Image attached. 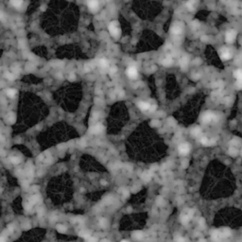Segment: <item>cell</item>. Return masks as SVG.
<instances>
[{"mask_svg":"<svg viewBox=\"0 0 242 242\" xmlns=\"http://www.w3.org/2000/svg\"><path fill=\"white\" fill-rule=\"evenodd\" d=\"M236 85H237V88L241 89V88H242V81H237V83H236Z\"/></svg>","mask_w":242,"mask_h":242,"instance_id":"26","label":"cell"},{"mask_svg":"<svg viewBox=\"0 0 242 242\" xmlns=\"http://www.w3.org/2000/svg\"><path fill=\"white\" fill-rule=\"evenodd\" d=\"M0 242H6L5 238H4L3 237H0Z\"/></svg>","mask_w":242,"mask_h":242,"instance_id":"30","label":"cell"},{"mask_svg":"<svg viewBox=\"0 0 242 242\" xmlns=\"http://www.w3.org/2000/svg\"><path fill=\"white\" fill-rule=\"evenodd\" d=\"M192 216H193V211L192 210H189L188 212L184 213L183 215L181 216V221H182V223L183 224H187Z\"/></svg>","mask_w":242,"mask_h":242,"instance_id":"2","label":"cell"},{"mask_svg":"<svg viewBox=\"0 0 242 242\" xmlns=\"http://www.w3.org/2000/svg\"><path fill=\"white\" fill-rule=\"evenodd\" d=\"M200 224H201V225H204V220H203V219H201V221H200Z\"/></svg>","mask_w":242,"mask_h":242,"instance_id":"31","label":"cell"},{"mask_svg":"<svg viewBox=\"0 0 242 242\" xmlns=\"http://www.w3.org/2000/svg\"><path fill=\"white\" fill-rule=\"evenodd\" d=\"M10 161H11L12 164L17 165V164H19V163H20V159H19L18 157H11V158H10Z\"/></svg>","mask_w":242,"mask_h":242,"instance_id":"19","label":"cell"},{"mask_svg":"<svg viewBox=\"0 0 242 242\" xmlns=\"http://www.w3.org/2000/svg\"><path fill=\"white\" fill-rule=\"evenodd\" d=\"M138 107L140 108L142 111H148L149 108H150V105H149V103H148V102H145V101H140V102H138Z\"/></svg>","mask_w":242,"mask_h":242,"instance_id":"7","label":"cell"},{"mask_svg":"<svg viewBox=\"0 0 242 242\" xmlns=\"http://www.w3.org/2000/svg\"><path fill=\"white\" fill-rule=\"evenodd\" d=\"M6 77L9 78V79H10V80H13V76H12L11 74H9V73H8V74H6Z\"/></svg>","mask_w":242,"mask_h":242,"instance_id":"29","label":"cell"},{"mask_svg":"<svg viewBox=\"0 0 242 242\" xmlns=\"http://www.w3.org/2000/svg\"><path fill=\"white\" fill-rule=\"evenodd\" d=\"M234 77L237 79V81H242V70L238 69L234 72Z\"/></svg>","mask_w":242,"mask_h":242,"instance_id":"12","label":"cell"},{"mask_svg":"<svg viewBox=\"0 0 242 242\" xmlns=\"http://www.w3.org/2000/svg\"><path fill=\"white\" fill-rule=\"evenodd\" d=\"M7 95L10 98H14L16 95V90L15 89H8L7 90Z\"/></svg>","mask_w":242,"mask_h":242,"instance_id":"13","label":"cell"},{"mask_svg":"<svg viewBox=\"0 0 242 242\" xmlns=\"http://www.w3.org/2000/svg\"><path fill=\"white\" fill-rule=\"evenodd\" d=\"M122 242H126V241H122Z\"/></svg>","mask_w":242,"mask_h":242,"instance_id":"33","label":"cell"},{"mask_svg":"<svg viewBox=\"0 0 242 242\" xmlns=\"http://www.w3.org/2000/svg\"><path fill=\"white\" fill-rule=\"evenodd\" d=\"M176 241L177 242H185V239L183 237H176Z\"/></svg>","mask_w":242,"mask_h":242,"instance_id":"23","label":"cell"},{"mask_svg":"<svg viewBox=\"0 0 242 242\" xmlns=\"http://www.w3.org/2000/svg\"><path fill=\"white\" fill-rule=\"evenodd\" d=\"M109 31L111 33V35L113 37V38H118L120 36V28L117 26V23L116 22H112L110 25H109Z\"/></svg>","mask_w":242,"mask_h":242,"instance_id":"1","label":"cell"},{"mask_svg":"<svg viewBox=\"0 0 242 242\" xmlns=\"http://www.w3.org/2000/svg\"><path fill=\"white\" fill-rule=\"evenodd\" d=\"M142 178H143L145 181H149V180L150 179V174H149V173H144V174L142 175Z\"/></svg>","mask_w":242,"mask_h":242,"instance_id":"20","label":"cell"},{"mask_svg":"<svg viewBox=\"0 0 242 242\" xmlns=\"http://www.w3.org/2000/svg\"><path fill=\"white\" fill-rule=\"evenodd\" d=\"M127 75L131 79H135L137 77V70L134 66H130L127 69Z\"/></svg>","mask_w":242,"mask_h":242,"instance_id":"5","label":"cell"},{"mask_svg":"<svg viewBox=\"0 0 242 242\" xmlns=\"http://www.w3.org/2000/svg\"><path fill=\"white\" fill-rule=\"evenodd\" d=\"M100 224H101L102 226H106V224H107V221H106V219L102 218V219L100 220Z\"/></svg>","mask_w":242,"mask_h":242,"instance_id":"28","label":"cell"},{"mask_svg":"<svg viewBox=\"0 0 242 242\" xmlns=\"http://www.w3.org/2000/svg\"><path fill=\"white\" fill-rule=\"evenodd\" d=\"M213 117H214V115L211 113H204V115L202 116L201 119H202V121L204 123H208V122H210L213 119Z\"/></svg>","mask_w":242,"mask_h":242,"instance_id":"11","label":"cell"},{"mask_svg":"<svg viewBox=\"0 0 242 242\" xmlns=\"http://www.w3.org/2000/svg\"><path fill=\"white\" fill-rule=\"evenodd\" d=\"M87 242H98V240H97V238H95V237H89L87 238Z\"/></svg>","mask_w":242,"mask_h":242,"instance_id":"24","label":"cell"},{"mask_svg":"<svg viewBox=\"0 0 242 242\" xmlns=\"http://www.w3.org/2000/svg\"><path fill=\"white\" fill-rule=\"evenodd\" d=\"M185 6H186V7L188 8L189 10H193V4H192L191 2H186Z\"/></svg>","mask_w":242,"mask_h":242,"instance_id":"27","label":"cell"},{"mask_svg":"<svg viewBox=\"0 0 242 242\" xmlns=\"http://www.w3.org/2000/svg\"><path fill=\"white\" fill-rule=\"evenodd\" d=\"M133 237H134V238H135V239L140 240V239L143 238V233H142V232H135L134 234L133 235Z\"/></svg>","mask_w":242,"mask_h":242,"instance_id":"15","label":"cell"},{"mask_svg":"<svg viewBox=\"0 0 242 242\" xmlns=\"http://www.w3.org/2000/svg\"><path fill=\"white\" fill-rule=\"evenodd\" d=\"M236 36H237L236 30L231 29V30H229V31L226 33V41H227L228 43H232V42H234V40L236 39Z\"/></svg>","mask_w":242,"mask_h":242,"instance_id":"4","label":"cell"},{"mask_svg":"<svg viewBox=\"0 0 242 242\" xmlns=\"http://www.w3.org/2000/svg\"><path fill=\"white\" fill-rule=\"evenodd\" d=\"M172 62V61H171V59H170V58H167L166 60H165V61H164V63H165V65H168V64H170V62Z\"/></svg>","mask_w":242,"mask_h":242,"instance_id":"25","label":"cell"},{"mask_svg":"<svg viewBox=\"0 0 242 242\" xmlns=\"http://www.w3.org/2000/svg\"><path fill=\"white\" fill-rule=\"evenodd\" d=\"M211 237H212V239L214 240V241H219V240H221V235H220V232L219 231H213L212 232V235H211Z\"/></svg>","mask_w":242,"mask_h":242,"instance_id":"8","label":"cell"},{"mask_svg":"<svg viewBox=\"0 0 242 242\" xmlns=\"http://www.w3.org/2000/svg\"><path fill=\"white\" fill-rule=\"evenodd\" d=\"M189 150H190V147H189V145L187 143H183V144H181L179 146V152L181 154H183V155L187 154L189 152Z\"/></svg>","mask_w":242,"mask_h":242,"instance_id":"3","label":"cell"},{"mask_svg":"<svg viewBox=\"0 0 242 242\" xmlns=\"http://www.w3.org/2000/svg\"><path fill=\"white\" fill-rule=\"evenodd\" d=\"M80 235H81V237H84V238H86V239L90 237V236H89V234H88L87 232H81V233H80Z\"/></svg>","mask_w":242,"mask_h":242,"instance_id":"22","label":"cell"},{"mask_svg":"<svg viewBox=\"0 0 242 242\" xmlns=\"http://www.w3.org/2000/svg\"><path fill=\"white\" fill-rule=\"evenodd\" d=\"M11 4L16 8H20L23 4V1L22 0H11Z\"/></svg>","mask_w":242,"mask_h":242,"instance_id":"14","label":"cell"},{"mask_svg":"<svg viewBox=\"0 0 242 242\" xmlns=\"http://www.w3.org/2000/svg\"><path fill=\"white\" fill-rule=\"evenodd\" d=\"M200 242H205V240H201V241H200Z\"/></svg>","mask_w":242,"mask_h":242,"instance_id":"32","label":"cell"},{"mask_svg":"<svg viewBox=\"0 0 242 242\" xmlns=\"http://www.w3.org/2000/svg\"><path fill=\"white\" fill-rule=\"evenodd\" d=\"M88 7L91 10H97L98 8V0H88Z\"/></svg>","mask_w":242,"mask_h":242,"instance_id":"6","label":"cell"},{"mask_svg":"<svg viewBox=\"0 0 242 242\" xmlns=\"http://www.w3.org/2000/svg\"><path fill=\"white\" fill-rule=\"evenodd\" d=\"M100 64H101V66H102V67H107L108 66V62L106 61V60L102 59V60H100Z\"/></svg>","mask_w":242,"mask_h":242,"instance_id":"21","label":"cell"},{"mask_svg":"<svg viewBox=\"0 0 242 242\" xmlns=\"http://www.w3.org/2000/svg\"><path fill=\"white\" fill-rule=\"evenodd\" d=\"M57 230H58V232L61 233V234H63V233L66 232V228H65V226H63V225H57Z\"/></svg>","mask_w":242,"mask_h":242,"instance_id":"17","label":"cell"},{"mask_svg":"<svg viewBox=\"0 0 242 242\" xmlns=\"http://www.w3.org/2000/svg\"><path fill=\"white\" fill-rule=\"evenodd\" d=\"M39 201H40V197L37 196V195H34V196H31V197L27 200V202L33 206V205H34L35 203H37Z\"/></svg>","mask_w":242,"mask_h":242,"instance_id":"9","label":"cell"},{"mask_svg":"<svg viewBox=\"0 0 242 242\" xmlns=\"http://www.w3.org/2000/svg\"><path fill=\"white\" fill-rule=\"evenodd\" d=\"M102 131V127L100 126V125H97L94 129H93V132H94V134H98V133H100Z\"/></svg>","mask_w":242,"mask_h":242,"instance_id":"18","label":"cell"},{"mask_svg":"<svg viewBox=\"0 0 242 242\" xmlns=\"http://www.w3.org/2000/svg\"><path fill=\"white\" fill-rule=\"evenodd\" d=\"M220 57H221V59H222L223 61H227V60H229V59H231V58H232V54L230 53V51H229V50L225 49V50H223V51H222V53H221V55H220Z\"/></svg>","mask_w":242,"mask_h":242,"instance_id":"10","label":"cell"},{"mask_svg":"<svg viewBox=\"0 0 242 242\" xmlns=\"http://www.w3.org/2000/svg\"><path fill=\"white\" fill-rule=\"evenodd\" d=\"M172 31L174 34H180L182 32V27L180 26H174L172 27Z\"/></svg>","mask_w":242,"mask_h":242,"instance_id":"16","label":"cell"}]
</instances>
